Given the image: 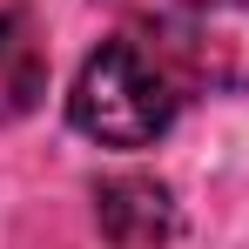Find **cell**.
Listing matches in <instances>:
<instances>
[{
    "instance_id": "4",
    "label": "cell",
    "mask_w": 249,
    "mask_h": 249,
    "mask_svg": "<svg viewBox=\"0 0 249 249\" xmlns=\"http://www.w3.org/2000/svg\"><path fill=\"white\" fill-rule=\"evenodd\" d=\"M47 94V47L27 7L0 0V122L34 115V101Z\"/></svg>"
},
{
    "instance_id": "3",
    "label": "cell",
    "mask_w": 249,
    "mask_h": 249,
    "mask_svg": "<svg viewBox=\"0 0 249 249\" xmlns=\"http://www.w3.org/2000/svg\"><path fill=\"white\" fill-rule=\"evenodd\" d=\"M94 222H101V236L115 249H162L182 229L175 196H168V182H155V175H108L94 189Z\"/></svg>"
},
{
    "instance_id": "1",
    "label": "cell",
    "mask_w": 249,
    "mask_h": 249,
    "mask_svg": "<svg viewBox=\"0 0 249 249\" xmlns=\"http://www.w3.org/2000/svg\"><path fill=\"white\" fill-rule=\"evenodd\" d=\"M182 68L142 34H115L81 61L74 94H68V122L101 148H148L162 142L182 115Z\"/></svg>"
},
{
    "instance_id": "2",
    "label": "cell",
    "mask_w": 249,
    "mask_h": 249,
    "mask_svg": "<svg viewBox=\"0 0 249 249\" xmlns=\"http://www.w3.org/2000/svg\"><path fill=\"white\" fill-rule=\"evenodd\" d=\"M202 88H249V0H94Z\"/></svg>"
}]
</instances>
